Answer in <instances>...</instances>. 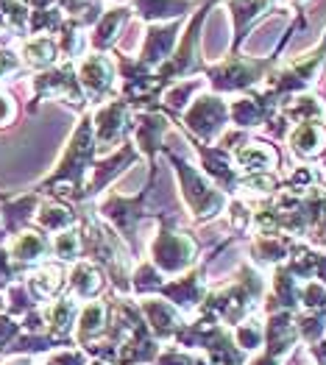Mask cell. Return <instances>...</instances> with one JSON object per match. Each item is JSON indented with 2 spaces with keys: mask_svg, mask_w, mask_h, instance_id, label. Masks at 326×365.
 Returning a JSON list of instances; mask_svg holds the SVG:
<instances>
[{
  "mask_svg": "<svg viewBox=\"0 0 326 365\" xmlns=\"http://www.w3.org/2000/svg\"><path fill=\"white\" fill-rule=\"evenodd\" d=\"M156 220H159V232L151 243V262L165 276H181L190 268H195L201 254L198 243L187 232L176 229L173 217L168 212H159Z\"/></svg>",
  "mask_w": 326,
  "mask_h": 365,
  "instance_id": "9",
  "label": "cell"
},
{
  "mask_svg": "<svg viewBox=\"0 0 326 365\" xmlns=\"http://www.w3.org/2000/svg\"><path fill=\"white\" fill-rule=\"evenodd\" d=\"M301 26H307V20H304V14L298 11V17L290 23V29L285 31V39H279L276 42V48H273V53L265 56V59H248V56H243V53H229L226 59H220L218 64H212L204 70V78L209 81V87L212 92H218V95H232V92H251L254 87H260V84H265L268 76L276 70V64H279V53L287 48V42L293 39V34H296Z\"/></svg>",
  "mask_w": 326,
  "mask_h": 365,
  "instance_id": "2",
  "label": "cell"
},
{
  "mask_svg": "<svg viewBox=\"0 0 326 365\" xmlns=\"http://www.w3.org/2000/svg\"><path fill=\"white\" fill-rule=\"evenodd\" d=\"M20 335H23V324H20V318H14V315H9L6 309H0V357H6L9 346H11Z\"/></svg>",
  "mask_w": 326,
  "mask_h": 365,
  "instance_id": "46",
  "label": "cell"
},
{
  "mask_svg": "<svg viewBox=\"0 0 326 365\" xmlns=\"http://www.w3.org/2000/svg\"><path fill=\"white\" fill-rule=\"evenodd\" d=\"M218 6V0H204L198 6V11L187 20V26L178 36L176 51L170 53V59L165 64H159L153 70V78L159 84V90L165 92L170 84L176 81H187L195 76H204L207 64H204V51H201V39H204V23H207L209 11Z\"/></svg>",
  "mask_w": 326,
  "mask_h": 365,
  "instance_id": "5",
  "label": "cell"
},
{
  "mask_svg": "<svg viewBox=\"0 0 326 365\" xmlns=\"http://www.w3.org/2000/svg\"><path fill=\"white\" fill-rule=\"evenodd\" d=\"M187 20H170V23H153L146 29V36H143V45H140V53L134 56L137 64L143 70L153 73L159 64L170 59V53L176 51L178 36H181V29H184Z\"/></svg>",
  "mask_w": 326,
  "mask_h": 365,
  "instance_id": "15",
  "label": "cell"
},
{
  "mask_svg": "<svg viewBox=\"0 0 326 365\" xmlns=\"http://www.w3.org/2000/svg\"><path fill=\"white\" fill-rule=\"evenodd\" d=\"M131 11L146 23H170V20H187L198 11V0H128Z\"/></svg>",
  "mask_w": 326,
  "mask_h": 365,
  "instance_id": "27",
  "label": "cell"
},
{
  "mask_svg": "<svg viewBox=\"0 0 326 365\" xmlns=\"http://www.w3.org/2000/svg\"><path fill=\"white\" fill-rule=\"evenodd\" d=\"M131 128H134V106L123 98H112L92 112V131H95L98 151H115L126 143Z\"/></svg>",
  "mask_w": 326,
  "mask_h": 365,
  "instance_id": "12",
  "label": "cell"
},
{
  "mask_svg": "<svg viewBox=\"0 0 326 365\" xmlns=\"http://www.w3.org/2000/svg\"><path fill=\"white\" fill-rule=\"evenodd\" d=\"M76 73H78V84L87 95V103L101 106L106 101L115 98L118 87V64L109 53H95L89 51L81 61H76Z\"/></svg>",
  "mask_w": 326,
  "mask_h": 365,
  "instance_id": "13",
  "label": "cell"
},
{
  "mask_svg": "<svg viewBox=\"0 0 326 365\" xmlns=\"http://www.w3.org/2000/svg\"><path fill=\"white\" fill-rule=\"evenodd\" d=\"M78 217H81V212H76L70 204H64L59 198H51V201L42 198L36 217H34V226L42 229L45 235H59L64 229L78 226Z\"/></svg>",
  "mask_w": 326,
  "mask_h": 365,
  "instance_id": "34",
  "label": "cell"
},
{
  "mask_svg": "<svg viewBox=\"0 0 326 365\" xmlns=\"http://www.w3.org/2000/svg\"><path fill=\"white\" fill-rule=\"evenodd\" d=\"M218 3H220V0H218Z\"/></svg>",
  "mask_w": 326,
  "mask_h": 365,
  "instance_id": "56",
  "label": "cell"
},
{
  "mask_svg": "<svg viewBox=\"0 0 326 365\" xmlns=\"http://www.w3.org/2000/svg\"><path fill=\"white\" fill-rule=\"evenodd\" d=\"M81 302L73 299L70 293L54 299L51 304L42 307V318H45V332L61 340H73V329H76V318H78Z\"/></svg>",
  "mask_w": 326,
  "mask_h": 365,
  "instance_id": "30",
  "label": "cell"
},
{
  "mask_svg": "<svg viewBox=\"0 0 326 365\" xmlns=\"http://www.w3.org/2000/svg\"><path fill=\"white\" fill-rule=\"evenodd\" d=\"M140 312H143V318L148 324L151 335L156 337L159 343L176 337V332L184 327L181 312L168 299H162V296H146V299H140Z\"/></svg>",
  "mask_w": 326,
  "mask_h": 365,
  "instance_id": "23",
  "label": "cell"
},
{
  "mask_svg": "<svg viewBox=\"0 0 326 365\" xmlns=\"http://www.w3.org/2000/svg\"><path fill=\"white\" fill-rule=\"evenodd\" d=\"M131 6H112V9H103V14L98 17V23L89 29V51L95 53H109L120 39V31L128 26L131 20Z\"/></svg>",
  "mask_w": 326,
  "mask_h": 365,
  "instance_id": "25",
  "label": "cell"
},
{
  "mask_svg": "<svg viewBox=\"0 0 326 365\" xmlns=\"http://www.w3.org/2000/svg\"><path fill=\"white\" fill-rule=\"evenodd\" d=\"M162 153L173 165V173H176L178 187H181V198H184V207L190 210L193 223H207V220H212V217H218V215H223L229 210L232 198L220 187H215V184L209 182L198 165L184 162L170 148H165Z\"/></svg>",
  "mask_w": 326,
  "mask_h": 365,
  "instance_id": "7",
  "label": "cell"
},
{
  "mask_svg": "<svg viewBox=\"0 0 326 365\" xmlns=\"http://www.w3.org/2000/svg\"><path fill=\"white\" fill-rule=\"evenodd\" d=\"M265 287H268L265 279H263V274L254 265H243L238 271V276L226 287L207 293V299H204V304H201L198 312L212 315L223 327H232L235 329L248 315H254L257 304L265 296Z\"/></svg>",
  "mask_w": 326,
  "mask_h": 365,
  "instance_id": "4",
  "label": "cell"
},
{
  "mask_svg": "<svg viewBox=\"0 0 326 365\" xmlns=\"http://www.w3.org/2000/svg\"><path fill=\"white\" fill-rule=\"evenodd\" d=\"M153 365H212L209 360L193 354V351H181V349H162Z\"/></svg>",
  "mask_w": 326,
  "mask_h": 365,
  "instance_id": "47",
  "label": "cell"
},
{
  "mask_svg": "<svg viewBox=\"0 0 326 365\" xmlns=\"http://www.w3.org/2000/svg\"><path fill=\"white\" fill-rule=\"evenodd\" d=\"M298 337L307 340L310 346L326 337V309L324 312H298L296 315Z\"/></svg>",
  "mask_w": 326,
  "mask_h": 365,
  "instance_id": "43",
  "label": "cell"
},
{
  "mask_svg": "<svg viewBox=\"0 0 326 365\" xmlns=\"http://www.w3.org/2000/svg\"><path fill=\"white\" fill-rule=\"evenodd\" d=\"M87 365H109V363H103V360H98V357H95V360H89Z\"/></svg>",
  "mask_w": 326,
  "mask_h": 365,
  "instance_id": "53",
  "label": "cell"
},
{
  "mask_svg": "<svg viewBox=\"0 0 326 365\" xmlns=\"http://www.w3.org/2000/svg\"><path fill=\"white\" fill-rule=\"evenodd\" d=\"M95 153H98V145H95V131H92V112L84 109L81 118L76 123L73 134L67 137V145L61 151L56 168L36 184L34 190L36 192H59V187H67L64 195L67 201L73 204H84V187H87L89 170L95 165Z\"/></svg>",
  "mask_w": 326,
  "mask_h": 365,
  "instance_id": "1",
  "label": "cell"
},
{
  "mask_svg": "<svg viewBox=\"0 0 326 365\" xmlns=\"http://www.w3.org/2000/svg\"><path fill=\"white\" fill-rule=\"evenodd\" d=\"M232 335H235V343H238L243 351H257L263 346V340H265V324H263V318L248 315L243 324L235 327Z\"/></svg>",
  "mask_w": 326,
  "mask_h": 365,
  "instance_id": "41",
  "label": "cell"
},
{
  "mask_svg": "<svg viewBox=\"0 0 326 365\" xmlns=\"http://www.w3.org/2000/svg\"><path fill=\"white\" fill-rule=\"evenodd\" d=\"M190 143H193L195 151H198V168L204 170V176H207L215 187H220L226 195H235L243 173H240L235 159H232V151H226V148H220V145H201V143H195V140H190Z\"/></svg>",
  "mask_w": 326,
  "mask_h": 365,
  "instance_id": "17",
  "label": "cell"
},
{
  "mask_svg": "<svg viewBox=\"0 0 326 365\" xmlns=\"http://www.w3.org/2000/svg\"><path fill=\"white\" fill-rule=\"evenodd\" d=\"M324 64H326V31L307 53H301V56L290 59L287 64L276 67L268 76L263 95H265L270 103H276V109H279L287 98L301 95V92H310V87L318 81Z\"/></svg>",
  "mask_w": 326,
  "mask_h": 365,
  "instance_id": "8",
  "label": "cell"
},
{
  "mask_svg": "<svg viewBox=\"0 0 326 365\" xmlns=\"http://www.w3.org/2000/svg\"><path fill=\"white\" fill-rule=\"evenodd\" d=\"M89 363V354L84 349H56V351H48L42 357V363L36 365H87Z\"/></svg>",
  "mask_w": 326,
  "mask_h": 365,
  "instance_id": "45",
  "label": "cell"
},
{
  "mask_svg": "<svg viewBox=\"0 0 326 365\" xmlns=\"http://www.w3.org/2000/svg\"><path fill=\"white\" fill-rule=\"evenodd\" d=\"M6 302H9V304H6V312L14 315V318H23V315H29V312H34V309H39L36 299L29 293V287H26L23 279L6 287Z\"/></svg>",
  "mask_w": 326,
  "mask_h": 365,
  "instance_id": "42",
  "label": "cell"
},
{
  "mask_svg": "<svg viewBox=\"0 0 326 365\" xmlns=\"http://www.w3.org/2000/svg\"><path fill=\"white\" fill-rule=\"evenodd\" d=\"M296 248V237L287 235H254L251 240V259L260 268H279L290 259Z\"/></svg>",
  "mask_w": 326,
  "mask_h": 365,
  "instance_id": "31",
  "label": "cell"
},
{
  "mask_svg": "<svg viewBox=\"0 0 326 365\" xmlns=\"http://www.w3.org/2000/svg\"><path fill=\"white\" fill-rule=\"evenodd\" d=\"M17 53H20L23 64L31 67V70H36V73L51 70V67H56L61 61L59 42H56V36H51V34H31L26 39H20Z\"/></svg>",
  "mask_w": 326,
  "mask_h": 365,
  "instance_id": "29",
  "label": "cell"
},
{
  "mask_svg": "<svg viewBox=\"0 0 326 365\" xmlns=\"http://www.w3.org/2000/svg\"><path fill=\"white\" fill-rule=\"evenodd\" d=\"M106 3H112V6H126L128 0H106Z\"/></svg>",
  "mask_w": 326,
  "mask_h": 365,
  "instance_id": "52",
  "label": "cell"
},
{
  "mask_svg": "<svg viewBox=\"0 0 326 365\" xmlns=\"http://www.w3.org/2000/svg\"><path fill=\"white\" fill-rule=\"evenodd\" d=\"M56 6L64 11L67 20L84 26L87 31L92 29V26L98 23V17L103 14V0H56Z\"/></svg>",
  "mask_w": 326,
  "mask_h": 365,
  "instance_id": "40",
  "label": "cell"
},
{
  "mask_svg": "<svg viewBox=\"0 0 326 365\" xmlns=\"http://www.w3.org/2000/svg\"><path fill=\"white\" fill-rule=\"evenodd\" d=\"M240 173H273L279 168V151L268 140H245L232 151Z\"/></svg>",
  "mask_w": 326,
  "mask_h": 365,
  "instance_id": "28",
  "label": "cell"
},
{
  "mask_svg": "<svg viewBox=\"0 0 326 365\" xmlns=\"http://www.w3.org/2000/svg\"><path fill=\"white\" fill-rule=\"evenodd\" d=\"M276 115V103H270L263 92H240L235 101H229V123L248 131V128H265Z\"/></svg>",
  "mask_w": 326,
  "mask_h": 365,
  "instance_id": "20",
  "label": "cell"
},
{
  "mask_svg": "<svg viewBox=\"0 0 326 365\" xmlns=\"http://www.w3.org/2000/svg\"><path fill=\"white\" fill-rule=\"evenodd\" d=\"M207 293H209L207 265L198 262V265L190 268L187 274H181V276H176V279H170V282H165L162 290H159L156 296L168 299L178 312H193V309H201L204 299H207Z\"/></svg>",
  "mask_w": 326,
  "mask_h": 365,
  "instance_id": "16",
  "label": "cell"
},
{
  "mask_svg": "<svg viewBox=\"0 0 326 365\" xmlns=\"http://www.w3.org/2000/svg\"><path fill=\"white\" fill-rule=\"evenodd\" d=\"M31 9L26 0H0V42L29 36Z\"/></svg>",
  "mask_w": 326,
  "mask_h": 365,
  "instance_id": "35",
  "label": "cell"
},
{
  "mask_svg": "<svg viewBox=\"0 0 326 365\" xmlns=\"http://www.w3.org/2000/svg\"><path fill=\"white\" fill-rule=\"evenodd\" d=\"M9 254L29 274L31 268L51 259V235H45L36 226H29V229H23L20 235H14L9 240Z\"/></svg>",
  "mask_w": 326,
  "mask_h": 365,
  "instance_id": "22",
  "label": "cell"
},
{
  "mask_svg": "<svg viewBox=\"0 0 326 365\" xmlns=\"http://www.w3.org/2000/svg\"><path fill=\"white\" fill-rule=\"evenodd\" d=\"M81 243H84V259L95 262L103 276L115 284L118 293H131V271L128 262L134 259L126 243L115 235L109 223H103L98 212H84L78 217Z\"/></svg>",
  "mask_w": 326,
  "mask_h": 365,
  "instance_id": "3",
  "label": "cell"
},
{
  "mask_svg": "<svg viewBox=\"0 0 326 365\" xmlns=\"http://www.w3.org/2000/svg\"><path fill=\"white\" fill-rule=\"evenodd\" d=\"M187 137L201 145H218L229 125V101L218 92H198L193 103L178 115Z\"/></svg>",
  "mask_w": 326,
  "mask_h": 365,
  "instance_id": "10",
  "label": "cell"
},
{
  "mask_svg": "<svg viewBox=\"0 0 326 365\" xmlns=\"http://www.w3.org/2000/svg\"><path fill=\"white\" fill-rule=\"evenodd\" d=\"M51 257L61 265H76L78 259H84V243H81V229H64L59 235L51 237Z\"/></svg>",
  "mask_w": 326,
  "mask_h": 365,
  "instance_id": "38",
  "label": "cell"
},
{
  "mask_svg": "<svg viewBox=\"0 0 326 365\" xmlns=\"http://www.w3.org/2000/svg\"><path fill=\"white\" fill-rule=\"evenodd\" d=\"M270 3H279V0H270Z\"/></svg>",
  "mask_w": 326,
  "mask_h": 365,
  "instance_id": "55",
  "label": "cell"
},
{
  "mask_svg": "<svg viewBox=\"0 0 326 365\" xmlns=\"http://www.w3.org/2000/svg\"><path fill=\"white\" fill-rule=\"evenodd\" d=\"M226 9L232 14V26H235V36H232V45H229V53L235 56V53H240L248 31L257 23H263L268 14H276L279 3H270V0H226Z\"/></svg>",
  "mask_w": 326,
  "mask_h": 365,
  "instance_id": "21",
  "label": "cell"
},
{
  "mask_svg": "<svg viewBox=\"0 0 326 365\" xmlns=\"http://www.w3.org/2000/svg\"><path fill=\"white\" fill-rule=\"evenodd\" d=\"M0 365H34V357H29V354H11V357H6V363Z\"/></svg>",
  "mask_w": 326,
  "mask_h": 365,
  "instance_id": "50",
  "label": "cell"
},
{
  "mask_svg": "<svg viewBox=\"0 0 326 365\" xmlns=\"http://www.w3.org/2000/svg\"><path fill=\"white\" fill-rule=\"evenodd\" d=\"M287 145L301 159H315L326 151V123H296L287 131Z\"/></svg>",
  "mask_w": 326,
  "mask_h": 365,
  "instance_id": "33",
  "label": "cell"
},
{
  "mask_svg": "<svg viewBox=\"0 0 326 365\" xmlns=\"http://www.w3.org/2000/svg\"><path fill=\"white\" fill-rule=\"evenodd\" d=\"M17 118H20V106H17L14 95L0 87V131L9 128V125H14Z\"/></svg>",
  "mask_w": 326,
  "mask_h": 365,
  "instance_id": "49",
  "label": "cell"
},
{
  "mask_svg": "<svg viewBox=\"0 0 326 365\" xmlns=\"http://www.w3.org/2000/svg\"><path fill=\"white\" fill-rule=\"evenodd\" d=\"M103 279H106V276H103V271H101L95 262L78 259V262L67 271V290H70V296L78 299V302H92V299L101 296Z\"/></svg>",
  "mask_w": 326,
  "mask_h": 365,
  "instance_id": "32",
  "label": "cell"
},
{
  "mask_svg": "<svg viewBox=\"0 0 326 365\" xmlns=\"http://www.w3.org/2000/svg\"><path fill=\"white\" fill-rule=\"evenodd\" d=\"M140 156H143V153L137 151V145L126 140L115 151L103 153V159H95L92 170H89L87 187H84V204L92 201V198H98V195H103L131 165H137Z\"/></svg>",
  "mask_w": 326,
  "mask_h": 365,
  "instance_id": "14",
  "label": "cell"
},
{
  "mask_svg": "<svg viewBox=\"0 0 326 365\" xmlns=\"http://www.w3.org/2000/svg\"><path fill=\"white\" fill-rule=\"evenodd\" d=\"M287 3H290V6H293V9H301V6H307V3H310V0H287Z\"/></svg>",
  "mask_w": 326,
  "mask_h": 365,
  "instance_id": "51",
  "label": "cell"
},
{
  "mask_svg": "<svg viewBox=\"0 0 326 365\" xmlns=\"http://www.w3.org/2000/svg\"><path fill=\"white\" fill-rule=\"evenodd\" d=\"M26 287H29V293L36 299V304H51L54 299H59L61 290L67 287V274H64V268H61V262H42V265H36V268H31L29 274H26Z\"/></svg>",
  "mask_w": 326,
  "mask_h": 365,
  "instance_id": "26",
  "label": "cell"
},
{
  "mask_svg": "<svg viewBox=\"0 0 326 365\" xmlns=\"http://www.w3.org/2000/svg\"><path fill=\"white\" fill-rule=\"evenodd\" d=\"M109 315H112V309L109 304L103 302V299H92V302H84L81 309H78V318H76V346H81V349H89V346H95L98 340H103L106 335V329H109Z\"/></svg>",
  "mask_w": 326,
  "mask_h": 365,
  "instance_id": "24",
  "label": "cell"
},
{
  "mask_svg": "<svg viewBox=\"0 0 326 365\" xmlns=\"http://www.w3.org/2000/svg\"><path fill=\"white\" fill-rule=\"evenodd\" d=\"M56 42H59V53L61 61H81L89 53V31L73 20H67L61 31L56 34Z\"/></svg>",
  "mask_w": 326,
  "mask_h": 365,
  "instance_id": "37",
  "label": "cell"
},
{
  "mask_svg": "<svg viewBox=\"0 0 326 365\" xmlns=\"http://www.w3.org/2000/svg\"><path fill=\"white\" fill-rule=\"evenodd\" d=\"M26 279V271L11 259L9 254V237L3 235V226H0V290H6L9 284Z\"/></svg>",
  "mask_w": 326,
  "mask_h": 365,
  "instance_id": "44",
  "label": "cell"
},
{
  "mask_svg": "<svg viewBox=\"0 0 326 365\" xmlns=\"http://www.w3.org/2000/svg\"><path fill=\"white\" fill-rule=\"evenodd\" d=\"M321 168H324V170H326V151L321 153Z\"/></svg>",
  "mask_w": 326,
  "mask_h": 365,
  "instance_id": "54",
  "label": "cell"
},
{
  "mask_svg": "<svg viewBox=\"0 0 326 365\" xmlns=\"http://www.w3.org/2000/svg\"><path fill=\"white\" fill-rule=\"evenodd\" d=\"M42 101H64L73 109H87V95L78 84V73L73 61H59L51 70H42L31 78V106L29 112H34Z\"/></svg>",
  "mask_w": 326,
  "mask_h": 365,
  "instance_id": "11",
  "label": "cell"
},
{
  "mask_svg": "<svg viewBox=\"0 0 326 365\" xmlns=\"http://www.w3.org/2000/svg\"><path fill=\"white\" fill-rule=\"evenodd\" d=\"M156 173H159V168L151 165V182L137 195H123V192L109 190L98 201V210H95L103 223H109L115 229V235L126 243V248L131 251L134 259H140V240H137L140 223L146 217H156L153 212H148V198L153 195V190H156Z\"/></svg>",
  "mask_w": 326,
  "mask_h": 365,
  "instance_id": "6",
  "label": "cell"
},
{
  "mask_svg": "<svg viewBox=\"0 0 326 365\" xmlns=\"http://www.w3.org/2000/svg\"><path fill=\"white\" fill-rule=\"evenodd\" d=\"M170 131V118L159 109H148L134 118V145L143 156H148L151 165H156V156L165 151V134Z\"/></svg>",
  "mask_w": 326,
  "mask_h": 365,
  "instance_id": "18",
  "label": "cell"
},
{
  "mask_svg": "<svg viewBox=\"0 0 326 365\" xmlns=\"http://www.w3.org/2000/svg\"><path fill=\"white\" fill-rule=\"evenodd\" d=\"M279 112L293 123V125H296V123H326L324 101L315 98V95H310V92H301V95L287 98V101L279 106Z\"/></svg>",
  "mask_w": 326,
  "mask_h": 365,
  "instance_id": "36",
  "label": "cell"
},
{
  "mask_svg": "<svg viewBox=\"0 0 326 365\" xmlns=\"http://www.w3.org/2000/svg\"><path fill=\"white\" fill-rule=\"evenodd\" d=\"M23 67H26V64H23L20 53H17L14 48L0 45V81H6V78H11V76H17Z\"/></svg>",
  "mask_w": 326,
  "mask_h": 365,
  "instance_id": "48",
  "label": "cell"
},
{
  "mask_svg": "<svg viewBox=\"0 0 326 365\" xmlns=\"http://www.w3.org/2000/svg\"><path fill=\"white\" fill-rule=\"evenodd\" d=\"M168 282V276L162 274L151 259H140L137 268L131 271V293L137 299H146V296H156L162 290V284Z\"/></svg>",
  "mask_w": 326,
  "mask_h": 365,
  "instance_id": "39",
  "label": "cell"
},
{
  "mask_svg": "<svg viewBox=\"0 0 326 365\" xmlns=\"http://www.w3.org/2000/svg\"><path fill=\"white\" fill-rule=\"evenodd\" d=\"M42 198L45 195L36 190L23 192V195H0V226H3V235L9 240L14 235H20L23 229L34 226V217H36Z\"/></svg>",
  "mask_w": 326,
  "mask_h": 365,
  "instance_id": "19",
  "label": "cell"
}]
</instances>
